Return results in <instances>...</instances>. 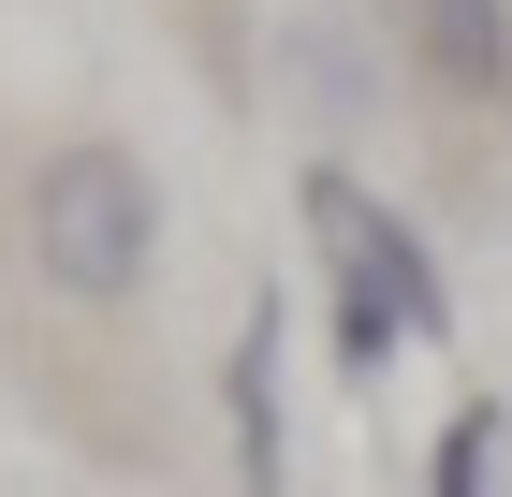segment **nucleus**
Listing matches in <instances>:
<instances>
[{
  "mask_svg": "<svg viewBox=\"0 0 512 497\" xmlns=\"http://www.w3.org/2000/svg\"><path fill=\"white\" fill-rule=\"evenodd\" d=\"M147 249H161V191H147L132 147H59L30 176V264L74 307H132L147 293Z\"/></svg>",
  "mask_w": 512,
  "mask_h": 497,
  "instance_id": "1",
  "label": "nucleus"
},
{
  "mask_svg": "<svg viewBox=\"0 0 512 497\" xmlns=\"http://www.w3.org/2000/svg\"><path fill=\"white\" fill-rule=\"evenodd\" d=\"M308 220H322V249H337V278H352V293H381L395 322H410V351L454 322V293H439V249L395 220V205H366L352 176H308Z\"/></svg>",
  "mask_w": 512,
  "mask_h": 497,
  "instance_id": "2",
  "label": "nucleus"
},
{
  "mask_svg": "<svg viewBox=\"0 0 512 497\" xmlns=\"http://www.w3.org/2000/svg\"><path fill=\"white\" fill-rule=\"evenodd\" d=\"M381 15H395V44L425 59L439 103H498L512 88V0H381Z\"/></svg>",
  "mask_w": 512,
  "mask_h": 497,
  "instance_id": "3",
  "label": "nucleus"
},
{
  "mask_svg": "<svg viewBox=\"0 0 512 497\" xmlns=\"http://www.w3.org/2000/svg\"><path fill=\"white\" fill-rule=\"evenodd\" d=\"M220 410H235V483L278 497V468H293V424H278V293L235 322V351H220Z\"/></svg>",
  "mask_w": 512,
  "mask_h": 497,
  "instance_id": "4",
  "label": "nucleus"
},
{
  "mask_svg": "<svg viewBox=\"0 0 512 497\" xmlns=\"http://www.w3.org/2000/svg\"><path fill=\"white\" fill-rule=\"evenodd\" d=\"M425 497H498V410H454V424H439Z\"/></svg>",
  "mask_w": 512,
  "mask_h": 497,
  "instance_id": "5",
  "label": "nucleus"
}]
</instances>
